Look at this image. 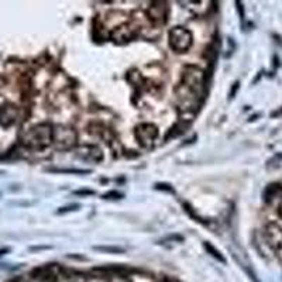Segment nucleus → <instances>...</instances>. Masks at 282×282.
Here are the masks:
<instances>
[{
    "instance_id": "f257e3e1",
    "label": "nucleus",
    "mask_w": 282,
    "mask_h": 282,
    "mask_svg": "<svg viewBox=\"0 0 282 282\" xmlns=\"http://www.w3.org/2000/svg\"><path fill=\"white\" fill-rule=\"evenodd\" d=\"M54 141V126L40 123L21 136V143L31 150H44Z\"/></svg>"
},
{
    "instance_id": "f03ea898",
    "label": "nucleus",
    "mask_w": 282,
    "mask_h": 282,
    "mask_svg": "<svg viewBox=\"0 0 282 282\" xmlns=\"http://www.w3.org/2000/svg\"><path fill=\"white\" fill-rule=\"evenodd\" d=\"M168 35H170V47L178 54L186 52L192 47L193 35L188 28L177 26L170 30Z\"/></svg>"
},
{
    "instance_id": "7ed1b4c3",
    "label": "nucleus",
    "mask_w": 282,
    "mask_h": 282,
    "mask_svg": "<svg viewBox=\"0 0 282 282\" xmlns=\"http://www.w3.org/2000/svg\"><path fill=\"white\" fill-rule=\"evenodd\" d=\"M57 150L68 151L75 148L78 144V133L69 126H57L54 127V141Z\"/></svg>"
},
{
    "instance_id": "20e7f679",
    "label": "nucleus",
    "mask_w": 282,
    "mask_h": 282,
    "mask_svg": "<svg viewBox=\"0 0 282 282\" xmlns=\"http://www.w3.org/2000/svg\"><path fill=\"white\" fill-rule=\"evenodd\" d=\"M205 71L195 65H186L182 69V83L192 89L198 96L205 88Z\"/></svg>"
},
{
    "instance_id": "39448f33",
    "label": "nucleus",
    "mask_w": 282,
    "mask_h": 282,
    "mask_svg": "<svg viewBox=\"0 0 282 282\" xmlns=\"http://www.w3.org/2000/svg\"><path fill=\"white\" fill-rule=\"evenodd\" d=\"M137 143L145 150H151L159 136L158 127L152 123H140L134 130Z\"/></svg>"
},
{
    "instance_id": "423d86ee",
    "label": "nucleus",
    "mask_w": 282,
    "mask_h": 282,
    "mask_svg": "<svg viewBox=\"0 0 282 282\" xmlns=\"http://www.w3.org/2000/svg\"><path fill=\"white\" fill-rule=\"evenodd\" d=\"M76 157L88 162H93V164H100L104 158V154L100 147L93 144L82 145L76 150Z\"/></svg>"
},
{
    "instance_id": "0eeeda50",
    "label": "nucleus",
    "mask_w": 282,
    "mask_h": 282,
    "mask_svg": "<svg viewBox=\"0 0 282 282\" xmlns=\"http://www.w3.org/2000/svg\"><path fill=\"white\" fill-rule=\"evenodd\" d=\"M20 110L14 104H5L0 107V126L2 127H10L17 123Z\"/></svg>"
},
{
    "instance_id": "6e6552de",
    "label": "nucleus",
    "mask_w": 282,
    "mask_h": 282,
    "mask_svg": "<svg viewBox=\"0 0 282 282\" xmlns=\"http://www.w3.org/2000/svg\"><path fill=\"white\" fill-rule=\"evenodd\" d=\"M265 239L271 247L279 250L282 246V227L276 223H268L265 227Z\"/></svg>"
},
{
    "instance_id": "1a4fd4ad",
    "label": "nucleus",
    "mask_w": 282,
    "mask_h": 282,
    "mask_svg": "<svg viewBox=\"0 0 282 282\" xmlns=\"http://www.w3.org/2000/svg\"><path fill=\"white\" fill-rule=\"evenodd\" d=\"M166 14H168V9L165 3H154L148 10V17L154 23H164L166 20Z\"/></svg>"
},
{
    "instance_id": "9d476101",
    "label": "nucleus",
    "mask_w": 282,
    "mask_h": 282,
    "mask_svg": "<svg viewBox=\"0 0 282 282\" xmlns=\"http://www.w3.org/2000/svg\"><path fill=\"white\" fill-rule=\"evenodd\" d=\"M111 40L116 42H127L130 41L131 37H133V31L131 28L127 26V24H122L116 27L113 31H111Z\"/></svg>"
},
{
    "instance_id": "9b49d317",
    "label": "nucleus",
    "mask_w": 282,
    "mask_h": 282,
    "mask_svg": "<svg viewBox=\"0 0 282 282\" xmlns=\"http://www.w3.org/2000/svg\"><path fill=\"white\" fill-rule=\"evenodd\" d=\"M278 196H282V186L281 185H269L267 189H265V193H264V198H265V202L271 203L272 200L276 199Z\"/></svg>"
},
{
    "instance_id": "f8f14e48",
    "label": "nucleus",
    "mask_w": 282,
    "mask_h": 282,
    "mask_svg": "<svg viewBox=\"0 0 282 282\" xmlns=\"http://www.w3.org/2000/svg\"><path fill=\"white\" fill-rule=\"evenodd\" d=\"M205 248H206V250L209 251V253H210V254L213 255L214 258H217V260H219L220 262L226 261V260H224V258L221 257L220 253H219V251H217V250H216V248H214L213 246L210 244V243H205Z\"/></svg>"
},
{
    "instance_id": "ddd939ff",
    "label": "nucleus",
    "mask_w": 282,
    "mask_h": 282,
    "mask_svg": "<svg viewBox=\"0 0 282 282\" xmlns=\"http://www.w3.org/2000/svg\"><path fill=\"white\" fill-rule=\"evenodd\" d=\"M95 250L97 251H104V253H113V254H120L124 253V250L122 247H110V246H103V247H95Z\"/></svg>"
},
{
    "instance_id": "4468645a",
    "label": "nucleus",
    "mask_w": 282,
    "mask_h": 282,
    "mask_svg": "<svg viewBox=\"0 0 282 282\" xmlns=\"http://www.w3.org/2000/svg\"><path fill=\"white\" fill-rule=\"evenodd\" d=\"M54 172H60V174H75V175H86V174H90L89 170H54Z\"/></svg>"
},
{
    "instance_id": "2eb2a0df",
    "label": "nucleus",
    "mask_w": 282,
    "mask_h": 282,
    "mask_svg": "<svg viewBox=\"0 0 282 282\" xmlns=\"http://www.w3.org/2000/svg\"><path fill=\"white\" fill-rule=\"evenodd\" d=\"M122 198H123V193L116 192V191H110L103 195V199H122Z\"/></svg>"
},
{
    "instance_id": "dca6fc26",
    "label": "nucleus",
    "mask_w": 282,
    "mask_h": 282,
    "mask_svg": "<svg viewBox=\"0 0 282 282\" xmlns=\"http://www.w3.org/2000/svg\"><path fill=\"white\" fill-rule=\"evenodd\" d=\"M79 209V205H69V206H65V207H61L57 213H68V212H74V210H78Z\"/></svg>"
},
{
    "instance_id": "f3484780",
    "label": "nucleus",
    "mask_w": 282,
    "mask_h": 282,
    "mask_svg": "<svg viewBox=\"0 0 282 282\" xmlns=\"http://www.w3.org/2000/svg\"><path fill=\"white\" fill-rule=\"evenodd\" d=\"M74 195H76V196H90V195H95V191H92V189H79V191H75Z\"/></svg>"
},
{
    "instance_id": "a211bd4d",
    "label": "nucleus",
    "mask_w": 282,
    "mask_h": 282,
    "mask_svg": "<svg viewBox=\"0 0 282 282\" xmlns=\"http://www.w3.org/2000/svg\"><path fill=\"white\" fill-rule=\"evenodd\" d=\"M155 188H157V189H162V191H166V192H174V189H172L170 185H166V184H157V185H155Z\"/></svg>"
},
{
    "instance_id": "6ab92c4d",
    "label": "nucleus",
    "mask_w": 282,
    "mask_h": 282,
    "mask_svg": "<svg viewBox=\"0 0 282 282\" xmlns=\"http://www.w3.org/2000/svg\"><path fill=\"white\" fill-rule=\"evenodd\" d=\"M69 282H86L85 281V278L81 275H76V276H72L71 279H69Z\"/></svg>"
},
{
    "instance_id": "aec40b11",
    "label": "nucleus",
    "mask_w": 282,
    "mask_h": 282,
    "mask_svg": "<svg viewBox=\"0 0 282 282\" xmlns=\"http://www.w3.org/2000/svg\"><path fill=\"white\" fill-rule=\"evenodd\" d=\"M239 86H240V83L236 82L233 85V88H232V92H230V97H234V95H236V92H237V89H239Z\"/></svg>"
},
{
    "instance_id": "412c9836",
    "label": "nucleus",
    "mask_w": 282,
    "mask_h": 282,
    "mask_svg": "<svg viewBox=\"0 0 282 282\" xmlns=\"http://www.w3.org/2000/svg\"><path fill=\"white\" fill-rule=\"evenodd\" d=\"M279 214L282 216V200H281V205H279Z\"/></svg>"
}]
</instances>
